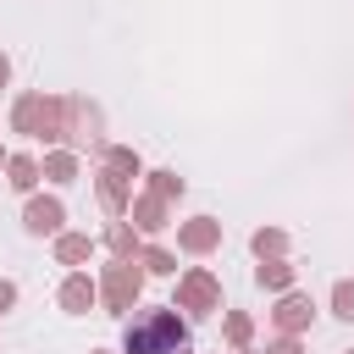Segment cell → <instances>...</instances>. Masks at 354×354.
I'll return each mask as SVG.
<instances>
[{
	"mask_svg": "<svg viewBox=\"0 0 354 354\" xmlns=\"http://www.w3.org/2000/svg\"><path fill=\"white\" fill-rule=\"evenodd\" d=\"M88 249H94V243H88L83 232H61V238H55V260H61V266H77V260H88Z\"/></svg>",
	"mask_w": 354,
	"mask_h": 354,
	"instance_id": "4fadbf2b",
	"label": "cell"
},
{
	"mask_svg": "<svg viewBox=\"0 0 354 354\" xmlns=\"http://www.w3.org/2000/svg\"><path fill=\"white\" fill-rule=\"evenodd\" d=\"M177 243H183L188 254H210V249L221 243V221H210V216H194V221H183V227H177Z\"/></svg>",
	"mask_w": 354,
	"mask_h": 354,
	"instance_id": "8992f818",
	"label": "cell"
},
{
	"mask_svg": "<svg viewBox=\"0 0 354 354\" xmlns=\"http://www.w3.org/2000/svg\"><path fill=\"white\" fill-rule=\"evenodd\" d=\"M249 243H254V254H260V260H282V249H288V232H277V227H260Z\"/></svg>",
	"mask_w": 354,
	"mask_h": 354,
	"instance_id": "e0dca14e",
	"label": "cell"
},
{
	"mask_svg": "<svg viewBox=\"0 0 354 354\" xmlns=\"http://www.w3.org/2000/svg\"><path fill=\"white\" fill-rule=\"evenodd\" d=\"M44 177H50V183H72V177H77V155H72V149L44 155Z\"/></svg>",
	"mask_w": 354,
	"mask_h": 354,
	"instance_id": "9a60e30c",
	"label": "cell"
},
{
	"mask_svg": "<svg viewBox=\"0 0 354 354\" xmlns=\"http://www.w3.org/2000/svg\"><path fill=\"white\" fill-rule=\"evenodd\" d=\"M122 354H188V321L177 315V304L138 310L122 332Z\"/></svg>",
	"mask_w": 354,
	"mask_h": 354,
	"instance_id": "6da1fadb",
	"label": "cell"
},
{
	"mask_svg": "<svg viewBox=\"0 0 354 354\" xmlns=\"http://www.w3.org/2000/svg\"><path fill=\"white\" fill-rule=\"evenodd\" d=\"M11 127L28 133V138L55 144V138H66V100H55V94H22L11 105Z\"/></svg>",
	"mask_w": 354,
	"mask_h": 354,
	"instance_id": "7a4b0ae2",
	"label": "cell"
},
{
	"mask_svg": "<svg viewBox=\"0 0 354 354\" xmlns=\"http://www.w3.org/2000/svg\"><path fill=\"white\" fill-rule=\"evenodd\" d=\"M66 144L72 149H88L100 144V111L83 105V100H66Z\"/></svg>",
	"mask_w": 354,
	"mask_h": 354,
	"instance_id": "5b68a950",
	"label": "cell"
},
{
	"mask_svg": "<svg viewBox=\"0 0 354 354\" xmlns=\"http://www.w3.org/2000/svg\"><path fill=\"white\" fill-rule=\"evenodd\" d=\"M149 194L177 199V194H183V177H177V171H149Z\"/></svg>",
	"mask_w": 354,
	"mask_h": 354,
	"instance_id": "ac0fdd59",
	"label": "cell"
},
{
	"mask_svg": "<svg viewBox=\"0 0 354 354\" xmlns=\"http://www.w3.org/2000/svg\"><path fill=\"white\" fill-rule=\"evenodd\" d=\"M105 160H111V166H122L127 177H138V155H133V149H122V144H111V149H105Z\"/></svg>",
	"mask_w": 354,
	"mask_h": 354,
	"instance_id": "7402d4cb",
	"label": "cell"
},
{
	"mask_svg": "<svg viewBox=\"0 0 354 354\" xmlns=\"http://www.w3.org/2000/svg\"><path fill=\"white\" fill-rule=\"evenodd\" d=\"M348 354H354V348H348Z\"/></svg>",
	"mask_w": 354,
	"mask_h": 354,
	"instance_id": "4316f807",
	"label": "cell"
},
{
	"mask_svg": "<svg viewBox=\"0 0 354 354\" xmlns=\"http://www.w3.org/2000/svg\"><path fill=\"white\" fill-rule=\"evenodd\" d=\"M0 160H6V155H0Z\"/></svg>",
	"mask_w": 354,
	"mask_h": 354,
	"instance_id": "484cf974",
	"label": "cell"
},
{
	"mask_svg": "<svg viewBox=\"0 0 354 354\" xmlns=\"http://www.w3.org/2000/svg\"><path fill=\"white\" fill-rule=\"evenodd\" d=\"M138 260H144V266H149V271H155V277H171V271H177V260H171V254H166V249H144V254H138Z\"/></svg>",
	"mask_w": 354,
	"mask_h": 354,
	"instance_id": "d6986e66",
	"label": "cell"
},
{
	"mask_svg": "<svg viewBox=\"0 0 354 354\" xmlns=\"http://www.w3.org/2000/svg\"><path fill=\"white\" fill-rule=\"evenodd\" d=\"M133 227H138V232H160V227H166V199H160V194L133 199Z\"/></svg>",
	"mask_w": 354,
	"mask_h": 354,
	"instance_id": "8fae6325",
	"label": "cell"
},
{
	"mask_svg": "<svg viewBox=\"0 0 354 354\" xmlns=\"http://www.w3.org/2000/svg\"><path fill=\"white\" fill-rule=\"evenodd\" d=\"M127 183H133V177H127L122 166H111V160H105V171H100V205H105L111 216H122V210L133 205V199H127Z\"/></svg>",
	"mask_w": 354,
	"mask_h": 354,
	"instance_id": "ba28073f",
	"label": "cell"
},
{
	"mask_svg": "<svg viewBox=\"0 0 354 354\" xmlns=\"http://www.w3.org/2000/svg\"><path fill=\"white\" fill-rule=\"evenodd\" d=\"M271 321L293 337V332H304L310 321H315V304H310V293H282V304L271 310Z\"/></svg>",
	"mask_w": 354,
	"mask_h": 354,
	"instance_id": "52a82bcc",
	"label": "cell"
},
{
	"mask_svg": "<svg viewBox=\"0 0 354 354\" xmlns=\"http://www.w3.org/2000/svg\"><path fill=\"white\" fill-rule=\"evenodd\" d=\"M6 171H11V188H17V194H33V183H39V171H44V166H39L33 155H11V160H6Z\"/></svg>",
	"mask_w": 354,
	"mask_h": 354,
	"instance_id": "7c38bea8",
	"label": "cell"
},
{
	"mask_svg": "<svg viewBox=\"0 0 354 354\" xmlns=\"http://www.w3.org/2000/svg\"><path fill=\"white\" fill-rule=\"evenodd\" d=\"M94 293H100V288H94V282L83 277V271H72V277L61 282V310H72V315H83V310L94 304Z\"/></svg>",
	"mask_w": 354,
	"mask_h": 354,
	"instance_id": "30bf717a",
	"label": "cell"
},
{
	"mask_svg": "<svg viewBox=\"0 0 354 354\" xmlns=\"http://www.w3.org/2000/svg\"><path fill=\"white\" fill-rule=\"evenodd\" d=\"M332 310H337L343 321H354V282H337V288H332Z\"/></svg>",
	"mask_w": 354,
	"mask_h": 354,
	"instance_id": "44dd1931",
	"label": "cell"
},
{
	"mask_svg": "<svg viewBox=\"0 0 354 354\" xmlns=\"http://www.w3.org/2000/svg\"><path fill=\"white\" fill-rule=\"evenodd\" d=\"M254 282H260V288H277V293H288V288H293V266H288V260H266V266L254 271Z\"/></svg>",
	"mask_w": 354,
	"mask_h": 354,
	"instance_id": "5bb4252c",
	"label": "cell"
},
{
	"mask_svg": "<svg viewBox=\"0 0 354 354\" xmlns=\"http://www.w3.org/2000/svg\"><path fill=\"white\" fill-rule=\"evenodd\" d=\"M11 299H17V288H11V282H0V310H6Z\"/></svg>",
	"mask_w": 354,
	"mask_h": 354,
	"instance_id": "cb8c5ba5",
	"label": "cell"
},
{
	"mask_svg": "<svg viewBox=\"0 0 354 354\" xmlns=\"http://www.w3.org/2000/svg\"><path fill=\"white\" fill-rule=\"evenodd\" d=\"M105 243L116 249V260H138V238H133V227H127V221H111Z\"/></svg>",
	"mask_w": 354,
	"mask_h": 354,
	"instance_id": "2e32d148",
	"label": "cell"
},
{
	"mask_svg": "<svg viewBox=\"0 0 354 354\" xmlns=\"http://www.w3.org/2000/svg\"><path fill=\"white\" fill-rule=\"evenodd\" d=\"M249 337H254V326H249V315H227V343H232V348H243Z\"/></svg>",
	"mask_w": 354,
	"mask_h": 354,
	"instance_id": "ffe728a7",
	"label": "cell"
},
{
	"mask_svg": "<svg viewBox=\"0 0 354 354\" xmlns=\"http://www.w3.org/2000/svg\"><path fill=\"white\" fill-rule=\"evenodd\" d=\"M6 77H11V61H6V55H0V88H6Z\"/></svg>",
	"mask_w": 354,
	"mask_h": 354,
	"instance_id": "d4e9b609",
	"label": "cell"
},
{
	"mask_svg": "<svg viewBox=\"0 0 354 354\" xmlns=\"http://www.w3.org/2000/svg\"><path fill=\"white\" fill-rule=\"evenodd\" d=\"M221 304V282L210 277V271H188V277H177V310H188V315H210Z\"/></svg>",
	"mask_w": 354,
	"mask_h": 354,
	"instance_id": "277c9868",
	"label": "cell"
},
{
	"mask_svg": "<svg viewBox=\"0 0 354 354\" xmlns=\"http://www.w3.org/2000/svg\"><path fill=\"white\" fill-rule=\"evenodd\" d=\"M61 221H66L61 199H28V216H22V227H28L33 238H44V232H61Z\"/></svg>",
	"mask_w": 354,
	"mask_h": 354,
	"instance_id": "9c48e42d",
	"label": "cell"
},
{
	"mask_svg": "<svg viewBox=\"0 0 354 354\" xmlns=\"http://www.w3.org/2000/svg\"><path fill=\"white\" fill-rule=\"evenodd\" d=\"M138 288H144V271H138L133 260H116V266H105V277H100V293H105V304H111L116 315H127V310L138 304Z\"/></svg>",
	"mask_w": 354,
	"mask_h": 354,
	"instance_id": "3957f363",
	"label": "cell"
},
{
	"mask_svg": "<svg viewBox=\"0 0 354 354\" xmlns=\"http://www.w3.org/2000/svg\"><path fill=\"white\" fill-rule=\"evenodd\" d=\"M266 354H299V343H293V337H282V343H277V348H266Z\"/></svg>",
	"mask_w": 354,
	"mask_h": 354,
	"instance_id": "603a6c76",
	"label": "cell"
}]
</instances>
